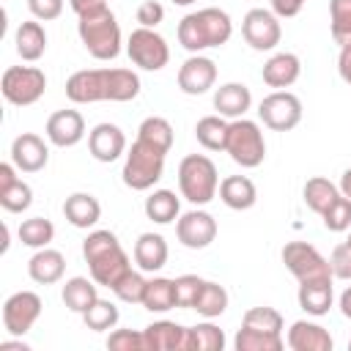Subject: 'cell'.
I'll list each match as a JSON object with an SVG mask.
<instances>
[{"label":"cell","instance_id":"8d00e7d4","mask_svg":"<svg viewBox=\"0 0 351 351\" xmlns=\"http://www.w3.org/2000/svg\"><path fill=\"white\" fill-rule=\"evenodd\" d=\"M233 346H236V351H280L285 343H282V335H269V332L241 326L236 332Z\"/></svg>","mask_w":351,"mask_h":351},{"label":"cell","instance_id":"c3c4849f","mask_svg":"<svg viewBox=\"0 0 351 351\" xmlns=\"http://www.w3.org/2000/svg\"><path fill=\"white\" fill-rule=\"evenodd\" d=\"M27 8L36 19L49 22V19H58L63 14V0H27Z\"/></svg>","mask_w":351,"mask_h":351},{"label":"cell","instance_id":"ac0fdd59","mask_svg":"<svg viewBox=\"0 0 351 351\" xmlns=\"http://www.w3.org/2000/svg\"><path fill=\"white\" fill-rule=\"evenodd\" d=\"M85 137V118L77 110H58L47 121V140L58 148H71Z\"/></svg>","mask_w":351,"mask_h":351},{"label":"cell","instance_id":"f35d334b","mask_svg":"<svg viewBox=\"0 0 351 351\" xmlns=\"http://www.w3.org/2000/svg\"><path fill=\"white\" fill-rule=\"evenodd\" d=\"M137 137L145 140V143H151V145H156V148L165 151V154L173 148V126H170V121L162 118V115L145 118V121L140 123V129H137Z\"/></svg>","mask_w":351,"mask_h":351},{"label":"cell","instance_id":"603a6c76","mask_svg":"<svg viewBox=\"0 0 351 351\" xmlns=\"http://www.w3.org/2000/svg\"><path fill=\"white\" fill-rule=\"evenodd\" d=\"M285 343L293 351H332V346H335L332 343V335L321 324H313V321H296V324H291Z\"/></svg>","mask_w":351,"mask_h":351},{"label":"cell","instance_id":"680465c9","mask_svg":"<svg viewBox=\"0 0 351 351\" xmlns=\"http://www.w3.org/2000/svg\"><path fill=\"white\" fill-rule=\"evenodd\" d=\"M348 348H351V340H348Z\"/></svg>","mask_w":351,"mask_h":351},{"label":"cell","instance_id":"d6986e66","mask_svg":"<svg viewBox=\"0 0 351 351\" xmlns=\"http://www.w3.org/2000/svg\"><path fill=\"white\" fill-rule=\"evenodd\" d=\"M88 151L96 162H115L126 151V134L115 123H96L88 134Z\"/></svg>","mask_w":351,"mask_h":351},{"label":"cell","instance_id":"e575fe53","mask_svg":"<svg viewBox=\"0 0 351 351\" xmlns=\"http://www.w3.org/2000/svg\"><path fill=\"white\" fill-rule=\"evenodd\" d=\"M192 310H197L203 318H219L228 310V291L219 282L206 280L203 288H200V293H197V299H195V307Z\"/></svg>","mask_w":351,"mask_h":351},{"label":"cell","instance_id":"5b68a950","mask_svg":"<svg viewBox=\"0 0 351 351\" xmlns=\"http://www.w3.org/2000/svg\"><path fill=\"white\" fill-rule=\"evenodd\" d=\"M165 151H159L156 145L145 143V140H134L132 148L126 151V162H123V184L134 192H145L151 189L162 173H165Z\"/></svg>","mask_w":351,"mask_h":351},{"label":"cell","instance_id":"52a82bcc","mask_svg":"<svg viewBox=\"0 0 351 351\" xmlns=\"http://www.w3.org/2000/svg\"><path fill=\"white\" fill-rule=\"evenodd\" d=\"M47 90V77L36 66H8L0 80V93L14 107L36 104Z\"/></svg>","mask_w":351,"mask_h":351},{"label":"cell","instance_id":"2e32d148","mask_svg":"<svg viewBox=\"0 0 351 351\" xmlns=\"http://www.w3.org/2000/svg\"><path fill=\"white\" fill-rule=\"evenodd\" d=\"M11 162L16 165V170L22 173H38L47 167L49 162V148L47 143L33 134V132H22L19 137H14L11 143Z\"/></svg>","mask_w":351,"mask_h":351},{"label":"cell","instance_id":"30bf717a","mask_svg":"<svg viewBox=\"0 0 351 351\" xmlns=\"http://www.w3.org/2000/svg\"><path fill=\"white\" fill-rule=\"evenodd\" d=\"M258 118L274 132H291L302 121V101L291 90H274L261 99Z\"/></svg>","mask_w":351,"mask_h":351},{"label":"cell","instance_id":"f907efd6","mask_svg":"<svg viewBox=\"0 0 351 351\" xmlns=\"http://www.w3.org/2000/svg\"><path fill=\"white\" fill-rule=\"evenodd\" d=\"M269 3H271V11L277 16H282V19L296 16L302 11V5H304V0H269Z\"/></svg>","mask_w":351,"mask_h":351},{"label":"cell","instance_id":"ee69618b","mask_svg":"<svg viewBox=\"0 0 351 351\" xmlns=\"http://www.w3.org/2000/svg\"><path fill=\"white\" fill-rule=\"evenodd\" d=\"M321 219H324V228L332 230V233L348 230V228H351V200H348L346 195H340V197L321 214Z\"/></svg>","mask_w":351,"mask_h":351},{"label":"cell","instance_id":"d6a6232c","mask_svg":"<svg viewBox=\"0 0 351 351\" xmlns=\"http://www.w3.org/2000/svg\"><path fill=\"white\" fill-rule=\"evenodd\" d=\"M143 307L151 313H167L176 307V282L167 277H154L145 282Z\"/></svg>","mask_w":351,"mask_h":351},{"label":"cell","instance_id":"d590c367","mask_svg":"<svg viewBox=\"0 0 351 351\" xmlns=\"http://www.w3.org/2000/svg\"><path fill=\"white\" fill-rule=\"evenodd\" d=\"M225 332L214 324H195L186 329V351H222Z\"/></svg>","mask_w":351,"mask_h":351},{"label":"cell","instance_id":"60d3db41","mask_svg":"<svg viewBox=\"0 0 351 351\" xmlns=\"http://www.w3.org/2000/svg\"><path fill=\"white\" fill-rule=\"evenodd\" d=\"M118 318H121V313H118V307H115L110 299H96L93 307H90L88 313H82L85 326L93 329V332H107V329H112V326L118 324Z\"/></svg>","mask_w":351,"mask_h":351},{"label":"cell","instance_id":"7c38bea8","mask_svg":"<svg viewBox=\"0 0 351 351\" xmlns=\"http://www.w3.org/2000/svg\"><path fill=\"white\" fill-rule=\"evenodd\" d=\"M41 315V296L33 291H16L3 304V326L8 335H27Z\"/></svg>","mask_w":351,"mask_h":351},{"label":"cell","instance_id":"681fc988","mask_svg":"<svg viewBox=\"0 0 351 351\" xmlns=\"http://www.w3.org/2000/svg\"><path fill=\"white\" fill-rule=\"evenodd\" d=\"M162 19H165L162 3H156V0H143V3H140V8H137V22H140V27H156Z\"/></svg>","mask_w":351,"mask_h":351},{"label":"cell","instance_id":"db71d44e","mask_svg":"<svg viewBox=\"0 0 351 351\" xmlns=\"http://www.w3.org/2000/svg\"><path fill=\"white\" fill-rule=\"evenodd\" d=\"M0 351H30L22 340H0Z\"/></svg>","mask_w":351,"mask_h":351},{"label":"cell","instance_id":"816d5d0a","mask_svg":"<svg viewBox=\"0 0 351 351\" xmlns=\"http://www.w3.org/2000/svg\"><path fill=\"white\" fill-rule=\"evenodd\" d=\"M337 71L343 77V82L351 85V47H343L340 49V58H337Z\"/></svg>","mask_w":351,"mask_h":351},{"label":"cell","instance_id":"3957f363","mask_svg":"<svg viewBox=\"0 0 351 351\" xmlns=\"http://www.w3.org/2000/svg\"><path fill=\"white\" fill-rule=\"evenodd\" d=\"M77 33L85 49L96 60H112L121 52V25L107 5L85 11L77 16Z\"/></svg>","mask_w":351,"mask_h":351},{"label":"cell","instance_id":"6da1fadb","mask_svg":"<svg viewBox=\"0 0 351 351\" xmlns=\"http://www.w3.org/2000/svg\"><path fill=\"white\" fill-rule=\"evenodd\" d=\"M82 258L88 263L90 277L104 288H112L126 271H132L129 255L112 230L88 233V239L82 241Z\"/></svg>","mask_w":351,"mask_h":351},{"label":"cell","instance_id":"5bb4252c","mask_svg":"<svg viewBox=\"0 0 351 351\" xmlns=\"http://www.w3.org/2000/svg\"><path fill=\"white\" fill-rule=\"evenodd\" d=\"M176 236L186 250H206L217 239V219L203 208H192L178 217Z\"/></svg>","mask_w":351,"mask_h":351},{"label":"cell","instance_id":"7402d4cb","mask_svg":"<svg viewBox=\"0 0 351 351\" xmlns=\"http://www.w3.org/2000/svg\"><path fill=\"white\" fill-rule=\"evenodd\" d=\"M299 74H302V63H299V55H293V52H277V55H271L263 63V71H261L263 82L269 88H277V90L291 88L299 80Z\"/></svg>","mask_w":351,"mask_h":351},{"label":"cell","instance_id":"6f0895ef","mask_svg":"<svg viewBox=\"0 0 351 351\" xmlns=\"http://www.w3.org/2000/svg\"><path fill=\"white\" fill-rule=\"evenodd\" d=\"M170 3H173V5H192L195 0H170Z\"/></svg>","mask_w":351,"mask_h":351},{"label":"cell","instance_id":"484cf974","mask_svg":"<svg viewBox=\"0 0 351 351\" xmlns=\"http://www.w3.org/2000/svg\"><path fill=\"white\" fill-rule=\"evenodd\" d=\"M63 214L74 228H93L101 217V203L90 192H74L63 203Z\"/></svg>","mask_w":351,"mask_h":351},{"label":"cell","instance_id":"91938a15","mask_svg":"<svg viewBox=\"0 0 351 351\" xmlns=\"http://www.w3.org/2000/svg\"><path fill=\"white\" fill-rule=\"evenodd\" d=\"M348 241H351V236H348Z\"/></svg>","mask_w":351,"mask_h":351},{"label":"cell","instance_id":"b9f144b4","mask_svg":"<svg viewBox=\"0 0 351 351\" xmlns=\"http://www.w3.org/2000/svg\"><path fill=\"white\" fill-rule=\"evenodd\" d=\"M241 326L269 332V335H282V315L274 307H250L241 318Z\"/></svg>","mask_w":351,"mask_h":351},{"label":"cell","instance_id":"4316f807","mask_svg":"<svg viewBox=\"0 0 351 351\" xmlns=\"http://www.w3.org/2000/svg\"><path fill=\"white\" fill-rule=\"evenodd\" d=\"M167 255H170L167 241L159 233H143L134 241V263L143 271H159L167 263Z\"/></svg>","mask_w":351,"mask_h":351},{"label":"cell","instance_id":"836d02e7","mask_svg":"<svg viewBox=\"0 0 351 351\" xmlns=\"http://www.w3.org/2000/svg\"><path fill=\"white\" fill-rule=\"evenodd\" d=\"M195 137L206 151H225L228 143V121L222 115H206L195 123Z\"/></svg>","mask_w":351,"mask_h":351},{"label":"cell","instance_id":"11a10c76","mask_svg":"<svg viewBox=\"0 0 351 351\" xmlns=\"http://www.w3.org/2000/svg\"><path fill=\"white\" fill-rule=\"evenodd\" d=\"M340 313H343L346 318H351V285L340 293Z\"/></svg>","mask_w":351,"mask_h":351},{"label":"cell","instance_id":"f546056e","mask_svg":"<svg viewBox=\"0 0 351 351\" xmlns=\"http://www.w3.org/2000/svg\"><path fill=\"white\" fill-rule=\"evenodd\" d=\"M299 307L307 315H326L332 307V282H299Z\"/></svg>","mask_w":351,"mask_h":351},{"label":"cell","instance_id":"7dc6e473","mask_svg":"<svg viewBox=\"0 0 351 351\" xmlns=\"http://www.w3.org/2000/svg\"><path fill=\"white\" fill-rule=\"evenodd\" d=\"M332 274L337 280H351V241H340L329 255Z\"/></svg>","mask_w":351,"mask_h":351},{"label":"cell","instance_id":"f5cc1de1","mask_svg":"<svg viewBox=\"0 0 351 351\" xmlns=\"http://www.w3.org/2000/svg\"><path fill=\"white\" fill-rule=\"evenodd\" d=\"M71 3V11L80 16V14H85V11H93V8H99V5H107L104 0H69Z\"/></svg>","mask_w":351,"mask_h":351},{"label":"cell","instance_id":"9a60e30c","mask_svg":"<svg viewBox=\"0 0 351 351\" xmlns=\"http://www.w3.org/2000/svg\"><path fill=\"white\" fill-rule=\"evenodd\" d=\"M217 82V66L211 58L206 55H189L181 69H178V88L186 93V96H200L206 90H211Z\"/></svg>","mask_w":351,"mask_h":351},{"label":"cell","instance_id":"d4e9b609","mask_svg":"<svg viewBox=\"0 0 351 351\" xmlns=\"http://www.w3.org/2000/svg\"><path fill=\"white\" fill-rule=\"evenodd\" d=\"M219 200L233 211H247L258 200V189L247 176H228L219 181Z\"/></svg>","mask_w":351,"mask_h":351},{"label":"cell","instance_id":"44dd1931","mask_svg":"<svg viewBox=\"0 0 351 351\" xmlns=\"http://www.w3.org/2000/svg\"><path fill=\"white\" fill-rule=\"evenodd\" d=\"M252 107V93L244 82H225L214 90V110L222 118H244V112Z\"/></svg>","mask_w":351,"mask_h":351},{"label":"cell","instance_id":"f6af8a7d","mask_svg":"<svg viewBox=\"0 0 351 351\" xmlns=\"http://www.w3.org/2000/svg\"><path fill=\"white\" fill-rule=\"evenodd\" d=\"M173 282H176V307L192 310L195 307V299H197V293H200V288H203L206 280L197 277V274H181Z\"/></svg>","mask_w":351,"mask_h":351},{"label":"cell","instance_id":"ba28073f","mask_svg":"<svg viewBox=\"0 0 351 351\" xmlns=\"http://www.w3.org/2000/svg\"><path fill=\"white\" fill-rule=\"evenodd\" d=\"M282 263L299 282H332V266L329 261L307 241H288L282 247Z\"/></svg>","mask_w":351,"mask_h":351},{"label":"cell","instance_id":"ffe728a7","mask_svg":"<svg viewBox=\"0 0 351 351\" xmlns=\"http://www.w3.org/2000/svg\"><path fill=\"white\" fill-rule=\"evenodd\" d=\"M145 351H186V326L176 321H154L143 329Z\"/></svg>","mask_w":351,"mask_h":351},{"label":"cell","instance_id":"74e56055","mask_svg":"<svg viewBox=\"0 0 351 351\" xmlns=\"http://www.w3.org/2000/svg\"><path fill=\"white\" fill-rule=\"evenodd\" d=\"M329 30L340 49L351 47V0H329Z\"/></svg>","mask_w":351,"mask_h":351},{"label":"cell","instance_id":"f1b7e54d","mask_svg":"<svg viewBox=\"0 0 351 351\" xmlns=\"http://www.w3.org/2000/svg\"><path fill=\"white\" fill-rule=\"evenodd\" d=\"M14 44H16V55L22 60H38L47 49V33L41 27V22L30 19V22H22L14 33Z\"/></svg>","mask_w":351,"mask_h":351},{"label":"cell","instance_id":"9c48e42d","mask_svg":"<svg viewBox=\"0 0 351 351\" xmlns=\"http://www.w3.org/2000/svg\"><path fill=\"white\" fill-rule=\"evenodd\" d=\"M126 52H129V60L134 66H140L143 71H162L170 60V47L154 27L132 30V36L126 41Z\"/></svg>","mask_w":351,"mask_h":351},{"label":"cell","instance_id":"ab89813d","mask_svg":"<svg viewBox=\"0 0 351 351\" xmlns=\"http://www.w3.org/2000/svg\"><path fill=\"white\" fill-rule=\"evenodd\" d=\"M55 239V225L44 217H30L19 225V241L25 247H33V250H41L47 247L49 241Z\"/></svg>","mask_w":351,"mask_h":351},{"label":"cell","instance_id":"e0dca14e","mask_svg":"<svg viewBox=\"0 0 351 351\" xmlns=\"http://www.w3.org/2000/svg\"><path fill=\"white\" fill-rule=\"evenodd\" d=\"M33 203V189L16 176L14 162H0V206L11 214H19L30 208Z\"/></svg>","mask_w":351,"mask_h":351},{"label":"cell","instance_id":"277c9868","mask_svg":"<svg viewBox=\"0 0 351 351\" xmlns=\"http://www.w3.org/2000/svg\"><path fill=\"white\" fill-rule=\"evenodd\" d=\"M178 189L192 206H206L219 189L217 165L206 154H189L178 165Z\"/></svg>","mask_w":351,"mask_h":351},{"label":"cell","instance_id":"4dcf8cb0","mask_svg":"<svg viewBox=\"0 0 351 351\" xmlns=\"http://www.w3.org/2000/svg\"><path fill=\"white\" fill-rule=\"evenodd\" d=\"M302 195H304V203H307V208L310 211H315V214H324L343 192H340V186L337 184H332L329 178H324V176H313V178H307V184H304V189H302Z\"/></svg>","mask_w":351,"mask_h":351},{"label":"cell","instance_id":"8fae6325","mask_svg":"<svg viewBox=\"0 0 351 351\" xmlns=\"http://www.w3.org/2000/svg\"><path fill=\"white\" fill-rule=\"evenodd\" d=\"M241 36L255 52H269L280 44L282 27L274 11L269 8H250L241 19Z\"/></svg>","mask_w":351,"mask_h":351},{"label":"cell","instance_id":"7a4b0ae2","mask_svg":"<svg viewBox=\"0 0 351 351\" xmlns=\"http://www.w3.org/2000/svg\"><path fill=\"white\" fill-rule=\"evenodd\" d=\"M178 44L197 55L208 47H222L228 44V38L233 36V22L228 16V11L222 8H200V11H192L186 14L181 22H178Z\"/></svg>","mask_w":351,"mask_h":351},{"label":"cell","instance_id":"1f68e13d","mask_svg":"<svg viewBox=\"0 0 351 351\" xmlns=\"http://www.w3.org/2000/svg\"><path fill=\"white\" fill-rule=\"evenodd\" d=\"M181 214V203L176 197V192L170 189H154L145 197V217L156 225H170L173 219H178Z\"/></svg>","mask_w":351,"mask_h":351},{"label":"cell","instance_id":"7bdbcfd3","mask_svg":"<svg viewBox=\"0 0 351 351\" xmlns=\"http://www.w3.org/2000/svg\"><path fill=\"white\" fill-rule=\"evenodd\" d=\"M145 277L140 271H126L110 291L121 299V302H129V304H143V293H145Z\"/></svg>","mask_w":351,"mask_h":351},{"label":"cell","instance_id":"9f6ffc18","mask_svg":"<svg viewBox=\"0 0 351 351\" xmlns=\"http://www.w3.org/2000/svg\"><path fill=\"white\" fill-rule=\"evenodd\" d=\"M340 192H343V195L351 200V167H348V170L340 176Z\"/></svg>","mask_w":351,"mask_h":351},{"label":"cell","instance_id":"83f0119b","mask_svg":"<svg viewBox=\"0 0 351 351\" xmlns=\"http://www.w3.org/2000/svg\"><path fill=\"white\" fill-rule=\"evenodd\" d=\"M96 280L90 277H71V280H66V285H63V291H60V296H63V304L71 310V313H88L90 307H93V302L99 299V291H96Z\"/></svg>","mask_w":351,"mask_h":351},{"label":"cell","instance_id":"8992f818","mask_svg":"<svg viewBox=\"0 0 351 351\" xmlns=\"http://www.w3.org/2000/svg\"><path fill=\"white\" fill-rule=\"evenodd\" d=\"M225 151L230 154V159L241 167H258L266 156V140L263 132L255 121L250 118H236L228 123V143Z\"/></svg>","mask_w":351,"mask_h":351},{"label":"cell","instance_id":"4fadbf2b","mask_svg":"<svg viewBox=\"0 0 351 351\" xmlns=\"http://www.w3.org/2000/svg\"><path fill=\"white\" fill-rule=\"evenodd\" d=\"M66 96L74 104L110 101V69H82L66 80Z\"/></svg>","mask_w":351,"mask_h":351},{"label":"cell","instance_id":"cb8c5ba5","mask_svg":"<svg viewBox=\"0 0 351 351\" xmlns=\"http://www.w3.org/2000/svg\"><path fill=\"white\" fill-rule=\"evenodd\" d=\"M66 271V258L60 250H52V247H41L36 250V255L27 261V274L33 282L38 285H52L63 277Z\"/></svg>","mask_w":351,"mask_h":351},{"label":"cell","instance_id":"bcb514c9","mask_svg":"<svg viewBox=\"0 0 351 351\" xmlns=\"http://www.w3.org/2000/svg\"><path fill=\"white\" fill-rule=\"evenodd\" d=\"M107 348H112V351H145V340H143V332L115 329L107 337Z\"/></svg>","mask_w":351,"mask_h":351}]
</instances>
